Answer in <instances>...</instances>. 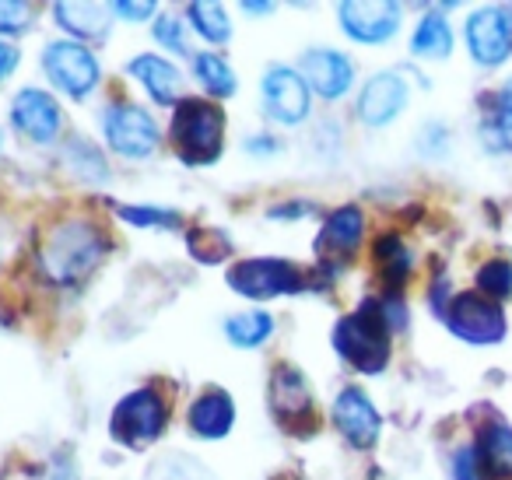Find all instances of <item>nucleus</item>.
Segmentation results:
<instances>
[{"instance_id": "obj_41", "label": "nucleus", "mask_w": 512, "mask_h": 480, "mask_svg": "<svg viewBox=\"0 0 512 480\" xmlns=\"http://www.w3.org/2000/svg\"><path fill=\"white\" fill-rule=\"evenodd\" d=\"M0 151H4V130H0Z\"/></svg>"}, {"instance_id": "obj_23", "label": "nucleus", "mask_w": 512, "mask_h": 480, "mask_svg": "<svg viewBox=\"0 0 512 480\" xmlns=\"http://www.w3.org/2000/svg\"><path fill=\"white\" fill-rule=\"evenodd\" d=\"M278 330V319L271 316L267 309H242L232 312V316L221 323V333L232 347H242V351H256V347H264L267 340L274 337Z\"/></svg>"}, {"instance_id": "obj_7", "label": "nucleus", "mask_w": 512, "mask_h": 480, "mask_svg": "<svg viewBox=\"0 0 512 480\" xmlns=\"http://www.w3.org/2000/svg\"><path fill=\"white\" fill-rule=\"evenodd\" d=\"M102 141L127 162H144L162 148L158 120L137 102H113L102 113Z\"/></svg>"}, {"instance_id": "obj_37", "label": "nucleus", "mask_w": 512, "mask_h": 480, "mask_svg": "<svg viewBox=\"0 0 512 480\" xmlns=\"http://www.w3.org/2000/svg\"><path fill=\"white\" fill-rule=\"evenodd\" d=\"M453 473L456 480H484V470L477 463V452L474 449H460L453 456Z\"/></svg>"}, {"instance_id": "obj_6", "label": "nucleus", "mask_w": 512, "mask_h": 480, "mask_svg": "<svg viewBox=\"0 0 512 480\" xmlns=\"http://www.w3.org/2000/svg\"><path fill=\"white\" fill-rule=\"evenodd\" d=\"M43 74L71 102H88L102 85V64L85 43L53 39L43 46Z\"/></svg>"}, {"instance_id": "obj_30", "label": "nucleus", "mask_w": 512, "mask_h": 480, "mask_svg": "<svg viewBox=\"0 0 512 480\" xmlns=\"http://www.w3.org/2000/svg\"><path fill=\"white\" fill-rule=\"evenodd\" d=\"M484 137H491L495 148L512 151V78L495 95V109H491L488 123H484Z\"/></svg>"}, {"instance_id": "obj_19", "label": "nucleus", "mask_w": 512, "mask_h": 480, "mask_svg": "<svg viewBox=\"0 0 512 480\" xmlns=\"http://www.w3.org/2000/svg\"><path fill=\"white\" fill-rule=\"evenodd\" d=\"M271 410L274 421L292 428V421H309L313 417V386L306 372L295 365H278L271 375Z\"/></svg>"}, {"instance_id": "obj_11", "label": "nucleus", "mask_w": 512, "mask_h": 480, "mask_svg": "<svg viewBox=\"0 0 512 480\" xmlns=\"http://www.w3.org/2000/svg\"><path fill=\"white\" fill-rule=\"evenodd\" d=\"M404 8L393 0H344L337 4V22L351 43L383 46L400 32Z\"/></svg>"}, {"instance_id": "obj_24", "label": "nucleus", "mask_w": 512, "mask_h": 480, "mask_svg": "<svg viewBox=\"0 0 512 480\" xmlns=\"http://www.w3.org/2000/svg\"><path fill=\"white\" fill-rule=\"evenodd\" d=\"M193 78L200 81V88H204L211 99H232L235 92H239V74L232 71V64H228L221 53L214 50H204V53H193Z\"/></svg>"}, {"instance_id": "obj_10", "label": "nucleus", "mask_w": 512, "mask_h": 480, "mask_svg": "<svg viewBox=\"0 0 512 480\" xmlns=\"http://www.w3.org/2000/svg\"><path fill=\"white\" fill-rule=\"evenodd\" d=\"M11 127L29 144L50 148L64 134V109H60V102L46 88L25 85L11 99Z\"/></svg>"}, {"instance_id": "obj_26", "label": "nucleus", "mask_w": 512, "mask_h": 480, "mask_svg": "<svg viewBox=\"0 0 512 480\" xmlns=\"http://www.w3.org/2000/svg\"><path fill=\"white\" fill-rule=\"evenodd\" d=\"M186 25L197 32L204 43L225 46L232 43V18H228L225 4H211V0H197V4H186Z\"/></svg>"}, {"instance_id": "obj_8", "label": "nucleus", "mask_w": 512, "mask_h": 480, "mask_svg": "<svg viewBox=\"0 0 512 480\" xmlns=\"http://www.w3.org/2000/svg\"><path fill=\"white\" fill-rule=\"evenodd\" d=\"M260 106H264L267 120L281 123V127H302L313 113V92H309L299 67H267L264 78H260Z\"/></svg>"}, {"instance_id": "obj_42", "label": "nucleus", "mask_w": 512, "mask_h": 480, "mask_svg": "<svg viewBox=\"0 0 512 480\" xmlns=\"http://www.w3.org/2000/svg\"><path fill=\"white\" fill-rule=\"evenodd\" d=\"M505 11H509V18H512V8H505Z\"/></svg>"}, {"instance_id": "obj_15", "label": "nucleus", "mask_w": 512, "mask_h": 480, "mask_svg": "<svg viewBox=\"0 0 512 480\" xmlns=\"http://www.w3.org/2000/svg\"><path fill=\"white\" fill-rule=\"evenodd\" d=\"M467 50L474 64L498 67L512 53V18L505 8H477L467 18Z\"/></svg>"}, {"instance_id": "obj_32", "label": "nucleus", "mask_w": 512, "mask_h": 480, "mask_svg": "<svg viewBox=\"0 0 512 480\" xmlns=\"http://www.w3.org/2000/svg\"><path fill=\"white\" fill-rule=\"evenodd\" d=\"M477 291L491 302L512 298V263L509 260H488L477 270Z\"/></svg>"}, {"instance_id": "obj_27", "label": "nucleus", "mask_w": 512, "mask_h": 480, "mask_svg": "<svg viewBox=\"0 0 512 480\" xmlns=\"http://www.w3.org/2000/svg\"><path fill=\"white\" fill-rule=\"evenodd\" d=\"M411 53L421 60H446L453 53V29H449V22L439 11H432V15H425L418 22V29L411 36Z\"/></svg>"}, {"instance_id": "obj_21", "label": "nucleus", "mask_w": 512, "mask_h": 480, "mask_svg": "<svg viewBox=\"0 0 512 480\" xmlns=\"http://www.w3.org/2000/svg\"><path fill=\"white\" fill-rule=\"evenodd\" d=\"M477 463L484 477L509 480L512 477V428L505 421H488L477 435Z\"/></svg>"}, {"instance_id": "obj_39", "label": "nucleus", "mask_w": 512, "mask_h": 480, "mask_svg": "<svg viewBox=\"0 0 512 480\" xmlns=\"http://www.w3.org/2000/svg\"><path fill=\"white\" fill-rule=\"evenodd\" d=\"M18 64H22V53H18V46L8 43V39H0V85H4V81H11V74L18 71Z\"/></svg>"}, {"instance_id": "obj_31", "label": "nucleus", "mask_w": 512, "mask_h": 480, "mask_svg": "<svg viewBox=\"0 0 512 480\" xmlns=\"http://www.w3.org/2000/svg\"><path fill=\"white\" fill-rule=\"evenodd\" d=\"M144 480H214V477H211V470H207L204 463L183 456V452H172V456L158 459Z\"/></svg>"}, {"instance_id": "obj_3", "label": "nucleus", "mask_w": 512, "mask_h": 480, "mask_svg": "<svg viewBox=\"0 0 512 480\" xmlns=\"http://www.w3.org/2000/svg\"><path fill=\"white\" fill-rule=\"evenodd\" d=\"M225 109L211 99L186 95L169 120V144L176 158L190 169H207L225 155Z\"/></svg>"}, {"instance_id": "obj_28", "label": "nucleus", "mask_w": 512, "mask_h": 480, "mask_svg": "<svg viewBox=\"0 0 512 480\" xmlns=\"http://www.w3.org/2000/svg\"><path fill=\"white\" fill-rule=\"evenodd\" d=\"M186 246H190V256L197 263H221L232 256V239H228V232H221V228L214 225H197L186 232Z\"/></svg>"}, {"instance_id": "obj_22", "label": "nucleus", "mask_w": 512, "mask_h": 480, "mask_svg": "<svg viewBox=\"0 0 512 480\" xmlns=\"http://www.w3.org/2000/svg\"><path fill=\"white\" fill-rule=\"evenodd\" d=\"M60 158H64V165L71 169V176H78L81 183H88V186H102V183H109V176H113L102 148L88 141L85 134L67 137V141L60 144Z\"/></svg>"}, {"instance_id": "obj_5", "label": "nucleus", "mask_w": 512, "mask_h": 480, "mask_svg": "<svg viewBox=\"0 0 512 480\" xmlns=\"http://www.w3.org/2000/svg\"><path fill=\"white\" fill-rule=\"evenodd\" d=\"M225 281L246 302H274V298L299 295V291L309 288L306 270L295 267L292 260H281V256H249V260H239L235 267H228Z\"/></svg>"}, {"instance_id": "obj_17", "label": "nucleus", "mask_w": 512, "mask_h": 480, "mask_svg": "<svg viewBox=\"0 0 512 480\" xmlns=\"http://www.w3.org/2000/svg\"><path fill=\"white\" fill-rule=\"evenodd\" d=\"M127 74L148 92V99L155 102V106H179V102L186 99L183 71H179L172 60L158 57V53H137V57H130Z\"/></svg>"}, {"instance_id": "obj_34", "label": "nucleus", "mask_w": 512, "mask_h": 480, "mask_svg": "<svg viewBox=\"0 0 512 480\" xmlns=\"http://www.w3.org/2000/svg\"><path fill=\"white\" fill-rule=\"evenodd\" d=\"M32 18H36V4H25V0H0V39L25 36V32L32 29Z\"/></svg>"}, {"instance_id": "obj_20", "label": "nucleus", "mask_w": 512, "mask_h": 480, "mask_svg": "<svg viewBox=\"0 0 512 480\" xmlns=\"http://www.w3.org/2000/svg\"><path fill=\"white\" fill-rule=\"evenodd\" d=\"M186 428H190V435L204 438V442L228 438V431L235 428V400L218 386L204 389L186 410Z\"/></svg>"}, {"instance_id": "obj_14", "label": "nucleus", "mask_w": 512, "mask_h": 480, "mask_svg": "<svg viewBox=\"0 0 512 480\" xmlns=\"http://www.w3.org/2000/svg\"><path fill=\"white\" fill-rule=\"evenodd\" d=\"M407 99H411V88H407L404 74L379 71V74H372V78L362 85V92H358V102H355L358 120L372 130L390 127V123L407 109Z\"/></svg>"}, {"instance_id": "obj_18", "label": "nucleus", "mask_w": 512, "mask_h": 480, "mask_svg": "<svg viewBox=\"0 0 512 480\" xmlns=\"http://www.w3.org/2000/svg\"><path fill=\"white\" fill-rule=\"evenodd\" d=\"M53 18H57L64 39L74 43H106L113 32V8L109 4H92V0H60L53 4Z\"/></svg>"}, {"instance_id": "obj_36", "label": "nucleus", "mask_w": 512, "mask_h": 480, "mask_svg": "<svg viewBox=\"0 0 512 480\" xmlns=\"http://www.w3.org/2000/svg\"><path fill=\"white\" fill-rule=\"evenodd\" d=\"M281 148H285V144H281L274 134H253V137H246V141H242V151H246V155H253V158L281 155Z\"/></svg>"}, {"instance_id": "obj_4", "label": "nucleus", "mask_w": 512, "mask_h": 480, "mask_svg": "<svg viewBox=\"0 0 512 480\" xmlns=\"http://www.w3.org/2000/svg\"><path fill=\"white\" fill-rule=\"evenodd\" d=\"M169 428V400L158 389L141 386L120 396L109 414V438L123 449H148Z\"/></svg>"}, {"instance_id": "obj_33", "label": "nucleus", "mask_w": 512, "mask_h": 480, "mask_svg": "<svg viewBox=\"0 0 512 480\" xmlns=\"http://www.w3.org/2000/svg\"><path fill=\"white\" fill-rule=\"evenodd\" d=\"M155 43L165 46V53H176V57H193L190 53V39H186V32H190V25L183 22V18L176 15H162L155 22Z\"/></svg>"}, {"instance_id": "obj_29", "label": "nucleus", "mask_w": 512, "mask_h": 480, "mask_svg": "<svg viewBox=\"0 0 512 480\" xmlns=\"http://www.w3.org/2000/svg\"><path fill=\"white\" fill-rule=\"evenodd\" d=\"M116 218L123 225H134V228H158V232H176L183 228V214L169 211V207H148V204H116Z\"/></svg>"}, {"instance_id": "obj_35", "label": "nucleus", "mask_w": 512, "mask_h": 480, "mask_svg": "<svg viewBox=\"0 0 512 480\" xmlns=\"http://www.w3.org/2000/svg\"><path fill=\"white\" fill-rule=\"evenodd\" d=\"M109 8H113V15L123 18V22H144V18H155L158 15V4H151V0H144V4L116 0V4H109Z\"/></svg>"}, {"instance_id": "obj_9", "label": "nucleus", "mask_w": 512, "mask_h": 480, "mask_svg": "<svg viewBox=\"0 0 512 480\" xmlns=\"http://www.w3.org/2000/svg\"><path fill=\"white\" fill-rule=\"evenodd\" d=\"M446 326L467 344H498L505 337V312L481 291H460L442 309Z\"/></svg>"}, {"instance_id": "obj_40", "label": "nucleus", "mask_w": 512, "mask_h": 480, "mask_svg": "<svg viewBox=\"0 0 512 480\" xmlns=\"http://www.w3.org/2000/svg\"><path fill=\"white\" fill-rule=\"evenodd\" d=\"M242 15H271L274 4H253V0H246V4H239Z\"/></svg>"}, {"instance_id": "obj_2", "label": "nucleus", "mask_w": 512, "mask_h": 480, "mask_svg": "<svg viewBox=\"0 0 512 480\" xmlns=\"http://www.w3.org/2000/svg\"><path fill=\"white\" fill-rule=\"evenodd\" d=\"M390 319H386V305L379 298H365L358 302L355 312L337 319L334 333H330V344L341 354V361H348L355 372L362 375H379L390 365Z\"/></svg>"}, {"instance_id": "obj_16", "label": "nucleus", "mask_w": 512, "mask_h": 480, "mask_svg": "<svg viewBox=\"0 0 512 480\" xmlns=\"http://www.w3.org/2000/svg\"><path fill=\"white\" fill-rule=\"evenodd\" d=\"M362 235H365V214L362 207L355 204H344L323 221V232L316 239V253L323 260V270L327 274H337L344 263L355 256V249L362 246Z\"/></svg>"}, {"instance_id": "obj_25", "label": "nucleus", "mask_w": 512, "mask_h": 480, "mask_svg": "<svg viewBox=\"0 0 512 480\" xmlns=\"http://www.w3.org/2000/svg\"><path fill=\"white\" fill-rule=\"evenodd\" d=\"M372 253H376L379 274H383L386 288L400 295V288H404L407 277H411V270H414V253L407 249V242L400 239V235L386 232L376 239V249H372Z\"/></svg>"}, {"instance_id": "obj_38", "label": "nucleus", "mask_w": 512, "mask_h": 480, "mask_svg": "<svg viewBox=\"0 0 512 480\" xmlns=\"http://www.w3.org/2000/svg\"><path fill=\"white\" fill-rule=\"evenodd\" d=\"M316 204H309V200H288V204H278L267 211V218L271 221H302L306 214H313Z\"/></svg>"}, {"instance_id": "obj_1", "label": "nucleus", "mask_w": 512, "mask_h": 480, "mask_svg": "<svg viewBox=\"0 0 512 480\" xmlns=\"http://www.w3.org/2000/svg\"><path fill=\"white\" fill-rule=\"evenodd\" d=\"M113 239L92 218H67L46 232L36 249L39 277L53 288H74L102 267Z\"/></svg>"}, {"instance_id": "obj_13", "label": "nucleus", "mask_w": 512, "mask_h": 480, "mask_svg": "<svg viewBox=\"0 0 512 480\" xmlns=\"http://www.w3.org/2000/svg\"><path fill=\"white\" fill-rule=\"evenodd\" d=\"M330 417H334V428L341 431L351 449H372L383 435V417H379L376 403L358 386H344L337 393Z\"/></svg>"}, {"instance_id": "obj_12", "label": "nucleus", "mask_w": 512, "mask_h": 480, "mask_svg": "<svg viewBox=\"0 0 512 480\" xmlns=\"http://www.w3.org/2000/svg\"><path fill=\"white\" fill-rule=\"evenodd\" d=\"M299 74L306 78L309 92L320 95L323 102H341L355 88V60L330 46H313L302 53Z\"/></svg>"}]
</instances>
